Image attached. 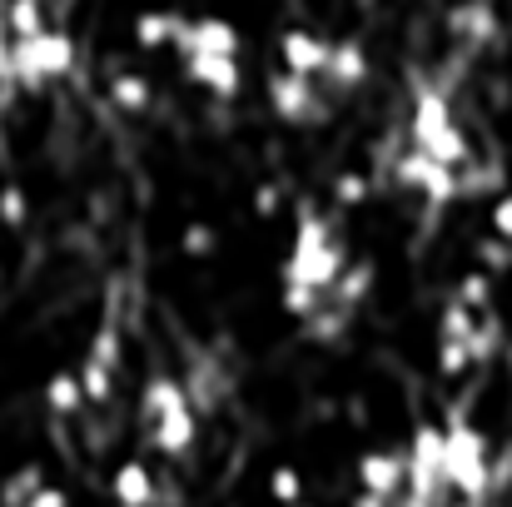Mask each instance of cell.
<instances>
[{"instance_id":"21","label":"cell","mask_w":512,"mask_h":507,"mask_svg":"<svg viewBox=\"0 0 512 507\" xmlns=\"http://www.w3.org/2000/svg\"><path fill=\"white\" fill-rule=\"evenodd\" d=\"M80 383H85V403H110V393H115V368L100 363V358H85Z\"/></svg>"},{"instance_id":"8","label":"cell","mask_w":512,"mask_h":507,"mask_svg":"<svg viewBox=\"0 0 512 507\" xmlns=\"http://www.w3.org/2000/svg\"><path fill=\"white\" fill-rule=\"evenodd\" d=\"M174 50L189 60V55H239V30L224 20V15H199V20H184L179 25V40Z\"/></svg>"},{"instance_id":"9","label":"cell","mask_w":512,"mask_h":507,"mask_svg":"<svg viewBox=\"0 0 512 507\" xmlns=\"http://www.w3.org/2000/svg\"><path fill=\"white\" fill-rule=\"evenodd\" d=\"M269 105L284 125H309L319 115V95H314V80L294 75V70H279L269 75Z\"/></svg>"},{"instance_id":"15","label":"cell","mask_w":512,"mask_h":507,"mask_svg":"<svg viewBox=\"0 0 512 507\" xmlns=\"http://www.w3.org/2000/svg\"><path fill=\"white\" fill-rule=\"evenodd\" d=\"M45 408L60 413V418L80 413V408H85V383H80V373H55V378L45 383Z\"/></svg>"},{"instance_id":"31","label":"cell","mask_w":512,"mask_h":507,"mask_svg":"<svg viewBox=\"0 0 512 507\" xmlns=\"http://www.w3.org/2000/svg\"><path fill=\"white\" fill-rule=\"evenodd\" d=\"M478 259H483L488 269H508V264H512L508 239H488V244H478Z\"/></svg>"},{"instance_id":"7","label":"cell","mask_w":512,"mask_h":507,"mask_svg":"<svg viewBox=\"0 0 512 507\" xmlns=\"http://www.w3.org/2000/svg\"><path fill=\"white\" fill-rule=\"evenodd\" d=\"M408 488V453L398 448H373L358 458V493H373L383 503H393Z\"/></svg>"},{"instance_id":"32","label":"cell","mask_w":512,"mask_h":507,"mask_svg":"<svg viewBox=\"0 0 512 507\" xmlns=\"http://www.w3.org/2000/svg\"><path fill=\"white\" fill-rule=\"evenodd\" d=\"M25 507H70V493H65V488H55V483H45V488H40Z\"/></svg>"},{"instance_id":"23","label":"cell","mask_w":512,"mask_h":507,"mask_svg":"<svg viewBox=\"0 0 512 507\" xmlns=\"http://www.w3.org/2000/svg\"><path fill=\"white\" fill-rule=\"evenodd\" d=\"M368 289H373V264H348L339 274V284H334V299L339 304H358Z\"/></svg>"},{"instance_id":"10","label":"cell","mask_w":512,"mask_h":507,"mask_svg":"<svg viewBox=\"0 0 512 507\" xmlns=\"http://www.w3.org/2000/svg\"><path fill=\"white\" fill-rule=\"evenodd\" d=\"M329 55H334V40H324V35H314V30H284V35H279V60H284V70H294V75H304V80L324 75V70H329Z\"/></svg>"},{"instance_id":"34","label":"cell","mask_w":512,"mask_h":507,"mask_svg":"<svg viewBox=\"0 0 512 507\" xmlns=\"http://www.w3.org/2000/svg\"><path fill=\"white\" fill-rule=\"evenodd\" d=\"M274 507H309V503H274Z\"/></svg>"},{"instance_id":"12","label":"cell","mask_w":512,"mask_h":507,"mask_svg":"<svg viewBox=\"0 0 512 507\" xmlns=\"http://www.w3.org/2000/svg\"><path fill=\"white\" fill-rule=\"evenodd\" d=\"M110 498L120 507H155L160 503V488H155V473L140 463V458H125L110 478Z\"/></svg>"},{"instance_id":"35","label":"cell","mask_w":512,"mask_h":507,"mask_svg":"<svg viewBox=\"0 0 512 507\" xmlns=\"http://www.w3.org/2000/svg\"><path fill=\"white\" fill-rule=\"evenodd\" d=\"M508 368H512V343H508Z\"/></svg>"},{"instance_id":"20","label":"cell","mask_w":512,"mask_h":507,"mask_svg":"<svg viewBox=\"0 0 512 507\" xmlns=\"http://www.w3.org/2000/svg\"><path fill=\"white\" fill-rule=\"evenodd\" d=\"M0 20H5V30H10V40H25V35H35V30H45V15H40V0H10Z\"/></svg>"},{"instance_id":"25","label":"cell","mask_w":512,"mask_h":507,"mask_svg":"<svg viewBox=\"0 0 512 507\" xmlns=\"http://www.w3.org/2000/svg\"><path fill=\"white\" fill-rule=\"evenodd\" d=\"M269 498H274V503H304V473L289 468V463H279V468L269 473Z\"/></svg>"},{"instance_id":"14","label":"cell","mask_w":512,"mask_h":507,"mask_svg":"<svg viewBox=\"0 0 512 507\" xmlns=\"http://www.w3.org/2000/svg\"><path fill=\"white\" fill-rule=\"evenodd\" d=\"M334 85H363L368 80V55H363V45L358 40H334V55H329V70H324Z\"/></svg>"},{"instance_id":"30","label":"cell","mask_w":512,"mask_h":507,"mask_svg":"<svg viewBox=\"0 0 512 507\" xmlns=\"http://www.w3.org/2000/svg\"><path fill=\"white\" fill-rule=\"evenodd\" d=\"M488 219H493V234L512 244V189L508 194H498V204H493V214H488Z\"/></svg>"},{"instance_id":"3","label":"cell","mask_w":512,"mask_h":507,"mask_svg":"<svg viewBox=\"0 0 512 507\" xmlns=\"http://www.w3.org/2000/svg\"><path fill=\"white\" fill-rule=\"evenodd\" d=\"M408 140L448 169L473 165V145H468V135L458 130L453 105H448L443 90H418V105H413V120H408Z\"/></svg>"},{"instance_id":"29","label":"cell","mask_w":512,"mask_h":507,"mask_svg":"<svg viewBox=\"0 0 512 507\" xmlns=\"http://www.w3.org/2000/svg\"><path fill=\"white\" fill-rule=\"evenodd\" d=\"M0 219H5L10 229H20V224H25V194H20L15 184H5V189H0Z\"/></svg>"},{"instance_id":"11","label":"cell","mask_w":512,"mask_h":507,"mask_svg":"<svg viewBox=\"0 0 512 507\" xmlns=\"http://www.w3.org/2000/svg\"><path fill=\"white\" fill-rule=\"evenodd\" d=\"M184 70H189L194 85H204V90L219 95V100L239 95V85H244V75H239V55H189Z\"/></svg>"},{"instance_id":"17","label":"cell","mask_w":512,"mask_h":507,"mask_svg":"<svg viewBox=\"0 0 512 507\" xmlns=\"http://www.w3.org/2000/svg\"><path fill=\"white\" fill-rule=\"evenodd\" d=\"M110 100H115L125 115H145V110H150V80H145V75H115V80H110Z\"/></svg>"},{"instance_id":"4","label":"cell","mask_w":512,"mask_h":507,"mask_svg":"<svg viewBox=\"0 0 512 507\" xmlns=\"http://www.w3.org/2000/svg\"><path fill=\"white\" fill-rule=\"evenodd\" d=\"M145 423H150V443L165 453V458H184L194 448V408H189V393L174 383V378H150L145 383Z\"/></svg>"},{"instance_id":"22","label":"cell","mask_w":512,"mask_h":507,"mask_svg":"<svg viewBox=\"0 0 512 507\" xmlns=\"http://www.w3.org/2000/svg\"><path fill=\"white\" fill-rule=\"evenodd\" d=\"M458 304H468L473 314H483V309L493 304V274H488V269L463 274V284H458Z\"/></svg>"},{"instance_id":"6","label":"cell","mask_w":512,"mask_h":507,"mask_svg":"<svg viewBox=\"0 0 512 507\" xmlns=\"http://www.w3.org/2000/svg\"><path fill=\"white\" fill-rule=\"evenodd\" d=\"M398 184H403V189H418L428 204H448V199H458V194H463L458 169L438 165V160H433V155H423L418 145L398 160Z\"/></svg>"},{"instance_id":"26","label":"cell","mask_w":512,"mask_h":507,"mask_svg":"<svg viewBox=\"0 0 512 507\" xmlns=\"http://www.w3.org/2000/svg\"><path fill=\"white\" fill-rule=\"evenodd\" d=\"M473 329H478V319H473V309L458 304V299H453V304L443 309V319H438V338H463V343H468Z\"/></svg>"},{"instance_id":"24","label":"cell","mask_w":512,"mask_h":507,"mask_svg":"<svg viewBox=\"0 0 512 507\" xmlns=\"http://www.w3.org/2000/svg\"><path fill=\"white\" fill-rule=\"evenodd\" d=\"M468 368H473L468 343H463V338H438V373H443V378H463Z\"/></svg>"},{"instance_id":"28","label":"cell","mask_w":512,"mask_h":507,"mask_svg":"<svg viewBox=\"0 0 512 507\" xmlns=\"http://www.w3.org/2000/svg\"><path fill=\"white\" fill-rule=\"evenodd\" d=\"M179 249H184L189 259L214 254V229H209V224H189V229H184V239H179Z\"/></svg>"},{"instance_id":"1","label":"cell","mask_w":512,"mask_h":507,"mask_svg":"<svg viewBox=\"0 0 512 507\" xmlns=\"http://www.w3.org/2000/svg\"><path fill=\"white\" fill-rule=\"evenodd\" d=\"M343 269H348V259H343V244L334 239V224L324 214L304 209L299 229H294V244H289V259H284V284L334 294Z\"/></svg>"},{"instance_id":"16","label":"cell","mask_w":512,"mask_h":507,"mask_svg":"<svg viewBox=\"0 0 512 507\" xmlns=\"http://www.w3.org/2000/svg\"><path fill=\"white\" fill-rule=\"evenodd\" d=\"M453 30H458L463 40H493V30H498L493 5H488V0H468V5L453 15Z\"/></svg>"},{"instance_id":"27","label":"cell","mask_w":512,"mask_h":507,"mask_svg":"<svg viewBox=\"0 0 512 507\" xmlns=\"http://www.w3.org/2000/svg\"><path fill=\"white\" fill-rule=\"evenodd\" d=\"M334 199H339V204H348V209H353V204H363V199H368V179H363L358 169L339 174V179H334Z\"/></svg>"},{"instance_id":"18","label":"cell","mask_w":512,"mask_h":507,"mask_svg":"<svg viewBox=\"0 0 512 507\" xmlns=\"http://www.w3.org/2000/svg\"><path fill=\"white\" fill-rule=\"evenodd\" d=\"M498 348H503V319L493 309H483L478 314V329L468 338V353H473V363H488V358H498Z\"/></svg>"},{"instance_id":"2","label":"cell","mask_w":512,"mask_h":507,"mask_svg":"<svg viewBox=\"0 0 512 507\" xmlns=\"http://www.w3.org/2000/svg\"><path fill=\"white\" fill-rule=\"evenodd\" d=\"M443 478H448V493H458L468 507H478L493 493V453H488V438L468 418L443 423Z\"/></svg>"},{"instance_id":"19","label":"cell","mask_w":512,"mask_h":507,"mask_svg":"<svg viewBox=\"0 0 512 507\" xmlns=\"http://www.w3.org/2000/svg\"><path fill=\"white\" fill-rule=\"evenodd\" d=\"M40 488H45V473L30 463V468H20V473H10V478L0 483V507H25Z\"/></svg>"},{"instance_id":"33","label":"cell","mask_w":512,"mask_h":507,"mask_svg":"<svg viewBox=\"0 0 512 507\" xmlns=\"http://www.w3.org/2000/svg\"><path fill=\"white\" fill-rule=\"evenodd\" d=\"M254 209H259V214H274V209H279V194H274V189H259Z\"/></svg>"},{"instance_id":"13","label":"cell","mask_w":512,"mask_h":507,"mask_svg":"<svg viewBox=\"0 0 512 507\" xmlns=\"http://www.w3.org/2000/svg\"><path fill=\"white\" fill-rule=\"evenodd\" d=\"M179 25H184V15H174V10H140L135 15V45L140 50H165L179 40Z\"/></svg>"},{"instance_id":"5","label":"cell","mask_w":512,"mask_h":507,"mask_svg":"<svg viewBox=\"0 0 512 507\" xmlns=\"http://www.w3.org/2000/svg\"><path fill=\"white\" fill-rule=\"evenodd\" d=\"M75 70V40L65 30H35L25 40H10V75L25 85V90H40L60 75Z\"/></svg>"}]
</instances>
